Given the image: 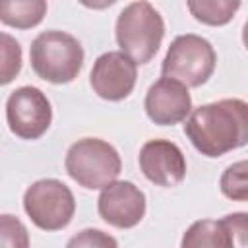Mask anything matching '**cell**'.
Returning a JSON list of instances; mask_svg holds the SVG:
<instances>
[{"label":"cell","mask_w":248,"mask_h":248,"mask_svg":"<svg viewBox=\"0 0 248 248\" xmlns=\"http://www.w3.org/2000/svg\"><path fill=\"white\" fill-rule=\"evenodd\" d=\"M0 83L8 85L21 70V46L8 33L0 35Z\"/></svg>","instance_id":"cell-16"},{"label":"cell","mask_w":248,"mask_h":248,"mask_svg":"<svg viewBox=\"0 0 248 248\" xmlns=\"http://www.w3.org/2000/svg\"><path fill=\"white\" fill-rule=\"evenodd\" d=\"M190 143L205 157H221L248 143V103L221 99L198 107L184 124Z\"/></svg>","instance_id":"cell-1"},{"label":"cell","mask_w":248,"mask_h":248,"mask_svg":"<svg viewBox=\"0 0 248 248\" xmlns=\"http://www.w3.org/2000/svg\"><path fill=\"white\" fill-rule=\"evenodd\" d=\"M64 167L70 178L79 186L87 190H103L118 178L122 161L114 145L108 141L99 138H81L66 151Z\"/></svg>","instance_id":"cell-4"},{"label":"cell","mask_w":248,"mask_h":248,"mask_svg":"<svg viewBox=\"0 0 248 248\" xmlns=\"http://www.w3.org/2000/svg\"><path fill=\"white\" fill-rule=\"evenodd\" d=\"M215 64L217 54L211 43L200 35L186 33L170 43L161 64V74L186 87H200L211 78Z\"/></svg>","instance_id":"cell-5"},{"label":"cell","mask_w":248,"mask_h":248,"mask_svg":"<svg viewBox=\"0 0 248 248\" xmlns=\"http://www.w3.org/2000/svg\"><path fill=\"white\" fill-rule=\"evenodd\" d=\"M46 14L45 0H6L0 4V21L16 29H31Z\"/></svg>","instance_id":"cell-13"},{"label":"cell","mask_w":248,"mask_h":248,"mask_svg":"<svg viewBox=\"0 0 248 248\" xmlns=\"http://www.w3.org/2000/svg\"><path fill=\"white\" fill-rule=\"evenodd\" d=\"M242 43H244V46H246V50H248V19H246L244 29H242Z\"/></svg>","instance_id":"cell-20"},{"label":"cell","mask_w":248,"mask_h":248,"mask_svg":"<svg viewBox=\"0 0 248 248\" xmlns=\"http://www.w3.org/2000/svg\"><path fill=\"white\" fill-rule=\"evenodd\" d=\"M145 194L130 180H114L97 200L101 219L116 229L136 227L145 215Z\"/></svg>","instance_id":"cell-9"},{"label":"cell","mask_w":248,"mask_h":248,"mask_svg":"<svg viewBox=\"0 0 248 248\" xmlns=\"http://www.w3.org/2000/svg\"><path fill=\"white\" fill-rule=\"evenodd\" d=\"M66 248H118V242L101 229H83L68 240Z\"/></svg>","instance_id":"cell-18"},{"label":"cell","mask_w":248,"mask_h":248,"mask_svg":"<svg viewBox=\"0 0 248 248\" xmlns=\"http://www.w3.org/2000/svg\"><path fill=\"white\" fill-rule=\"evenodd\" d=\"M0 244L2 248H29L27 227L14 215H0Z\"/></svg>","instance_id":"cell-17"},{"label":"cell","mask_w":248,"mask_h":248,"mask_svg":"<svg viewBox=\"0 0 248 248\" xmlns=\"http://www.w3.org/2000/svg\"><path fill=\"white\" fill-rule=\"evenodd\" d=\"M219 188L232 202H248V159L229 165L219 178Z\"/></svg>","instance_id":"cell-15"},{"label":"cell","mask_w":248,"mask_h":248,"mask_svg":"<svg viewBox=\"0 0 248 248\" xmlns=\"http://www.w3.org/2000/svg\"><path fill=\"white\" fill-rule=\"evenodd\" d=\"M186 6L200 23L219 27L229 23L234 17V14L240 8V2L238 0H190Z\"/></svg>","instance_id":"cell-14"},{"label":"cell","mask_w":248,"mask_h":248,"mask_svg":"<svg viewBox=\"0 0 248 248\" xmlns=\"http://www.w3.org/2000/svg\"><path fill=\"white\" fill-rule=\"evenodd\" d=\"M140 169L155 186L172 188L186 176V157L182 149L169 140H149L140 149Z\"/></svg>","instance_id":"cell-10"},{"label":"cell","mask_w":248,"mask_h":248,"mask_svg":"<svg viewBox=\"0 0 248 248\" xmlns=\"http://www.w3.org/2000/svg\"><path fill=\"white\" fill-rule=\"evenodd\" d=\"M120 52L136 64H147L165 37V21L149 2H132L116 17L114 27Z\"/></svg>","instance_id":"cell-3"},{"label":"cell","mask_w":248,"mask_h":248,"mask_svg":"<svg viewBox=\"0 0 248 248\" xmlns=\"http://www.w3.org/2000/svg\"><path fill=\"white\" fill-rule=\"evenodd\" d=\"M83 46L66 31H43L29 48L33 72L48 83H70L83 68Z\"/></svg>","instance_id":"cell-2"},{"label":"cell","mask_w":248,"mask_h":248,"mask_svg":"<svg viewBox=\"0 0 248 248\" xmlns=\"http://www.w3.org/2000/svg\"><path fill=\"white\" fill-rule=\"evenodd\" d=\"M23 209L35 227L43 231H60L70 225L76 213V198L64 182L41 178L25 190Z\"/></svg>","instance_id":"cell-6"},{"label":"cell","mask_w":248,"mask_h":248,"mask_svg":"<svg viewBox=\"0 0 248 248\" xmlns=\"http://www.w3.org/2000/svg\"><path fill=\"white\" fill-rule=\"evenodd\" d=\"M138 79V64L120 50H108L101 54L89 74L93 91L105 101L126 99Z\"/></svg>","instance_id":"cell-8"},{"label":"cell","mask_w":248,"mask_h":248,"mask_svg":"<svg viewBox=\"0 0 248 248\" xmlns=\"http://www.w3.org/2000/svg\"><path fill=\"white\" fill-rule=\"evenodd\" d=\"M180 248H232V240L221 219H200L186 229Z\"/></svg>","instance_id":"cell-12"},{"label":"cell","mask_w":248,"mask_h":248,"mask_svg":"<svg viewBox=\"0 0 248 248\" xmlns=\"http://www.w3.org/2000/svg\"><path fill=\"white\" fill-rule=\"evenodd\" d=\"M229 229L232 248H248V211H234L221 219Z\"/></svg>","instance_id":"cell-19"},{"label":"cell","mask_w":248,"mask_h":248,"mask_svg":"<svg viewBox=\"0 0 248 248\" xmlns=\"http://www.w3.org/2000/svg\"><path fill=\"white\" fill-rule=\"evenodd\" d=\"M6 120L10 132L17 138L39 140L52 122L50 101L39 87H17L6 101Z\"/></svg>","instance_id":"cell-7"},{"label":"cell","mask_w":248,"mask_h":248,"mask_svg":"<svg viewBox=\"0 0 248 248\" xmlns=\"http://www.w3.org/2000/svg\"><path fill=\"white\" fill-rule=\"evenodd\" d=\"M145 114L159 126H174L192 110V97L188 87L176 79L161 78L145 93Z\"/></svg>","instance_id":"cell-11"}]
</instances>
